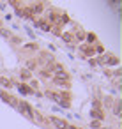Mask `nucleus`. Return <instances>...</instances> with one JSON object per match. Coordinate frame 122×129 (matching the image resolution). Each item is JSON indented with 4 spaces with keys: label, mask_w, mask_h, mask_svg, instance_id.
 <instances>
[{
    "label": "nucleus",
    "mask_w": 122,
    "mask_h": 129,
    "mask_svg": "<svg viewBox=\"0 0 122 129\" xmlns=\"http://www.w3.org/2000/svg\"><path fill=\"white\" fill-rule=\"evenodd\" d=\"M50 122H51L55 127H58V129H67V122H66V120H62V118L51 117V118H50Z\"/></svg>",
    "instance_id": "nucleus-1"
},
{
    "label": "nucleus",
    "mask_w": 122,
    "mask_h": 129,
    "mask_svg": "<svg viewBox=\"0 0 122 129\" xmlns=\"http://www.w3.org/2000/svg\"><path fill=\"white\" fill-rule=\"evenodd\" d=\"M120 108H122V104H120V99H118V101H117V104H115V108H113V113H115L117 117H120V113H122V111H120Z\"/></svg>",
    "instance_id": "nucleus-2"
},
{
    "label": "nucleus",
    "mask_w": 122,
    "mask_h": 129,
    "mask_svg": "<svg viewBox=\"0 0 122 129\" xmlns=\"http://www.w3.org/2000/svg\"><path fill=\"white\" fill-rule=\"evenodd\" d=\"M20 106L23 108V111H25L27 115H32V111H30V106H28L27 103H20Z\"/></svg>",
    "instance_id": "nucleus-3"
},
{
    "label": "nucleus",
    "mask_w": 122,
    "mask_h": 129,
    "mask_svg": "<svg viewBox=\"0 0 122 129\" xmlns=\"http://www.w3.org/2000/svg\"><path fill=\"white\" fill-rule=\"evenodd\" d=\"M92 117H96V118H103V113L97 111V110H94V111H92Z\"/></svg>",
    "instance_id": "nucleus-4"
},
{
    "label": "nucleus",
    "mask_w": 122,
    "mask_h": 129,
    "mask_svg": "<svg viewBox=\"0 0 122 129\" xmlns=\"http://www.w3.org/2000/svg\"><path fill=\"white\" fill-rule=\"evenodd\" d=\"M20 90H21L23 94H28V92H30V88H28V87H25V85H20Z\"/></svg>",
    "instance_id": "nucleus-5"
},
{
    "label": "nucleus",
    "mask_w": 122,
    "mask_h": 129,
    "mask_svg": "<svg viewBox=\"0 0 122 129\" xmlns=\"http://www.w3.org/2000/svg\"><path fill=\"white\" fill-rule=\"evenodd\" d=\"M0 83L6 85V87H9V85H11V83H9V80H4V78H0Z\"/></svg>",
    "instance_id": "nucleus-6"
},
{
    "label": "nucleus",
    "mask_w": 122,
    "mask_h": 129,
    "mask_svg": "<svg viewBox=\"0 0 122 129\" xmlns=\"http://www.w3.org/2000/svg\"><path fill=\"white\" fill-rule=\"evenodd\" d=\"M108 64H111V66H115V64H118V60H117V58H108Z\"/></svg>",
    "instance_id": "nucleus-7"
},
{
    "label": "nucleus",
    "mask_w": 122,
    "mask_h": 129,
    "mask_svg": "<svg viewBox=\"0 0 122 129\" xmlns=\"http://www.w3.org/2000/svg\"><path fill=\"white\" fill-rule=\"evenodd\" d=\"M43 60H44V62H50V60H51V55H43Z\"/></svg>",
    "instance_id": "nucleus-8"
},
{
    "label": "nucleus",
    "mask_w": 122,
    "mask_h": 129,
    "mask_svg": "<svg viewBox=\"0 0 122 129\" xmlns=\"http://www.w3.org/2000/svg\"><path fill=\"white\" fill-rule=\"evenodd\" d=\"M92 127H96V129H97V127H99V120H94V122H92Z\"/></svg>",
    "instance_id": "nucleus-9"
}]
</instances>
